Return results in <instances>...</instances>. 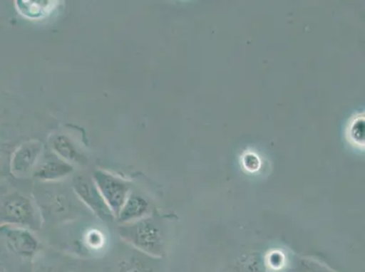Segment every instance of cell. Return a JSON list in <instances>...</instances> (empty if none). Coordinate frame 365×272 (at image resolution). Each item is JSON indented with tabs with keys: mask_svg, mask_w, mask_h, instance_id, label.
Listing matches in <instances>:
<instances>
[{
	"mask_svg": "<svg viewBox=\"0 0 365 272\" xmlns=\"http://www.w3.org/2000/svg\"><path fill=\"white\" fill-rule=\"evenodd\" d=\"M120 234L139 250L159 256L163 251L161 232L157 224L150 220L132 221L131 224L120 228Z\"/></svg>",
	"mask_w": 365,
	"mask_h": 272,
	"instance_id": "cell-1",
	"label": "cell"
},
{
	"mask_svg": "<svg viewBox=\"0 0 365 272\" xmlns=\"http://www.w3.org/2000/svg\"><path fill=\"white\" fill-rule=\"evenodd\" d=\"M95 182L112 214L118 216L119 212L127 201L128 185L119 179L101 172H96Z\"/></svg>",
	"mask_w": 365,
	"mask_h": 272,
	"instance_id": "cell-2",
	"label": "cell"
},
{
	"mask_svg": "<svg viewBox=\"0 0 365 272\" xmlns=\"http://www.w3.org/2000/svg\"><path fill=\"white\" fill-rule=\"evenodd\" d=\"M0 236L11 251L23 257L31 256L38 249V241L32 235L19 228H1Z\"/></svg>",
	"mask_w": 365,
	"mask_h": 272,
	"instance_id": "cell-3",
	"label": "cell"
},
{
	"mask_svg": "<svg viewBox=\"0 0 365 272\" xmlns=\"http://www.w3.org/2000/svg\"><path fill=\"white\" fill-rule=\"evenodd\" d=\"M75 188L79 197L88 204L93 210L103 218L110 217L112 212L103 199L101 192L95 187L94 184L83 177H78L75 182Z\"/></svg>",
	"mask_w": 365,
	"mask_h": 272,
	"instance_id": "cell-4",
	"label": "cell"
},
{
	"mask_svg": "<svg viewBox=\"0 0 365 272\" xmlns=\"http://www.w3.org/2000/svg\"><path fill=\"white\" fill-rule=\"evenodd\" d=\"M4 215L6 220L14 224L31 225L34 222V214L31 204L22 198L12 199L6 202Z\"/></svg>",
	"mask_w": 365,
	"mask_h": 272,
	"instance_id": "cell-5",
	"label": "cell"
},
{
	"mask_svg": "<svg viewBox=\"0 0 365 272\" xmlns=\"http://www.w3.org/2000/svg\"><path fill=\"white\" fill-rule=\"evenodd\" d=\"M147 211L148 204L144 199L138 197H131L125 201L124 206L119 212L118 218L122 222H132L144 216Z\"/></svg>",
	"mask_w": 365,
	"mask_h": 272,
	"instance_id": "cell-6",
	"label": "cell"
},
{
	"mask_svg": "<svg viewBox=\"0 0 365 272\" xmlns=\"http://www.w3.org/2000/svg\"><path fill=\"white\" fill-rule=\"evenodd\" d=\"M72 170L71 167L65 164L64 162L51 161L39 169L38 177L41 179H56L68 174Z\"/></svg>",
	"mask_w": 365,
	"mask_h": 272,
	"instance_id": "cell-7",
	"label": "cell"
},
{
	"mask_svg": "<svg viewBox=\"0 0 365 272\" xmlns=\"http://www.w3.org/2000/svg\"><path fill=\"white\" fill-rule=\"evenodd\" d=\"M36 148L29 147L28 148H23L19 154L16 155L14 165L16 172H24L29 168L34 160L36 155Z\"/></svg>",
	"mask_w": 365,
	"mask_h": 272,
	"instance_id": "cell-8",
	"label": "cell"
},
{
	"mask_svg": "<svg viewBox=\"0 0 365 272\" xmlns=\"http://www.w3.org/2000/svg\"><path fill=\"white\" fill-rule=\"evenodd\" d=\"M55 147L56 151L66 158L71 159V160H76V158L78 157L72 145L66 140L65 137H58L56 139L55 141Z\"/></svg>",
	"mask_w": 365,
	"mask_h": 272,
	"instance_id": "cell-9",
	"label": "cell"
},
{
	"mask_svg": "<svg viewBox=\"0 0 365 272\" xmlns=\"http://www.w3.org/2000/svg\"><path fill=\"white\" fill-rule=\"evenodd\" d=\"M119 272H149L148 268L145 266L140 261L132 260L123 265Z\"/></svg>",
	"mask_w": 365,
	"mask_h": 272,
	"instance_id": "cell-10",
	"label": "cell"
},
{
	"mask_svg": "<svg viewBox=\"0 0 365 272\" xmlns=\"http://www.w3.org/2000/svg\"><path fill=\"white\" fill-rule=\"evenodd\" d=\"M0 272H6L4 267H3L1 263H0Z\"/></svg>",
	"mask_w": 365,
	"mask_h": 272,
	"instance_id": "cell-11",
	"label": "cell"
}]
</instances>
